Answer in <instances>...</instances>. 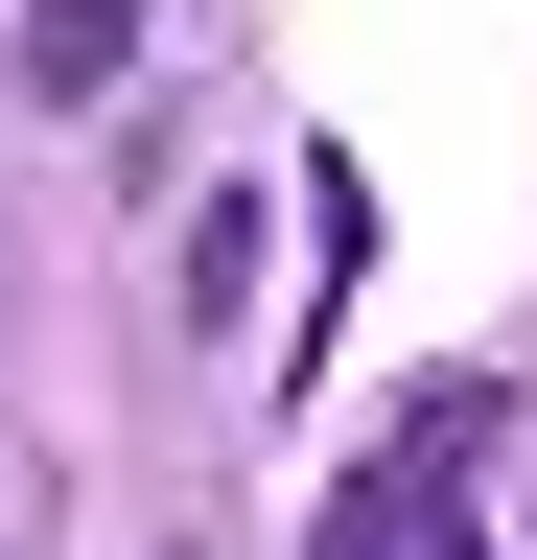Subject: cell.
<instances>
[{
  "label": "cell",
  "mask_w": 537,
  "mask_h": 560,
  "mask_svg": "<svg viewBox=\"0 0 537 560\" xmlns=\"http://www.w3.org/2000/svg\"><path fill=\"white\" fill-rule=\"evenodd\" d=\"M304 560H491V514H467V397L397 420V444L327 490V537H304Z\"/></svg>",
  "instance_id": "1"
},
{
  "label": "cell",
  "mask_w": 537,
  "mask_h": 560,
  "mask_svg": "<svg viewBox=\"0 0 537 560\" xmlns=\"http://www.w3.org/2000/svg\"><path fill=\"white\" fill-rule=\"evenodd\" d=\"M141 70V0H24V94H117Z\"/></svg>",
  "instance_id": "2"
}]
</instances>
